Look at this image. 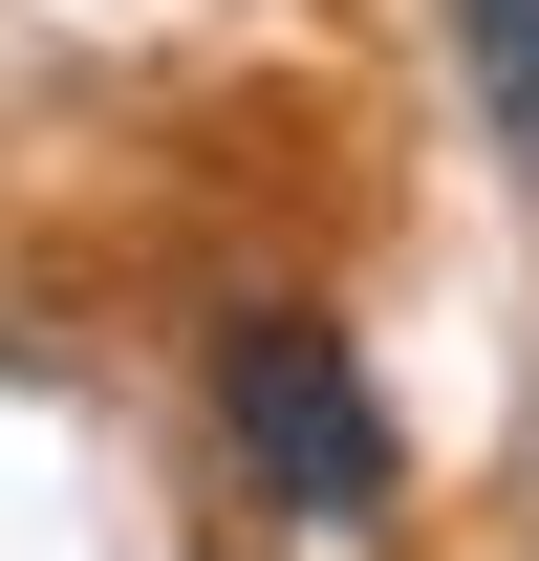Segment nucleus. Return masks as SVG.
I'll return each mask as SVG.
<instances>
[{"mask_svg":"<svg viewBox=\"0 0 539 561\" xmlns=\"http://www.w3.org/2000/svg\"><path fill=\"white\" fill-rule=\"evenodd\" d=\"M216 432L280 518H389V389L345 367L324 302H238L216 324Z\"/></svg>","mask_w":539,"mask_h":561,"instance_id":"1","label":"nucleus"},{"mask_svg":"<svg viewBox=\"0 0 539 561\" xmlns=\"http://www.w3.org/2000/svg\"><path fill=\"white\" fill-rule=\"evenodd\" d=\"M454 44H474V108L539 151V0H454Z\"/></svg>","mask_w":539,"mask_h":561,"instance_id":"2","label":"nucleus"}]
</instances>
